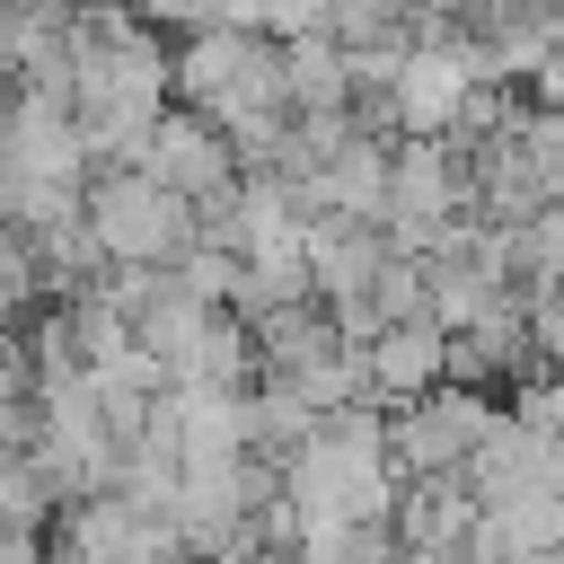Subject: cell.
Segmentation results:
<instances>
[{
  "label": "cell",
  "mask_w": 564,
  "mask_h": 564,
  "mask_svg": "<svg viewBox=\"0 0 564 564\" xmlns=\"http://www.w3.org/2000/svg\"><path fill=\"white\" fill-rule=\"evenodd\" d=\"M88 229H97L106 264H185L203 247L194 203L176 185H159L150 167H97L88 176Z\"/></svg>",
  "instance_id": "cell-1"
},
{
  "label": "cell",
  "mask_w": 564,
  "mask_h": 564,
  "mask_svg": "<svg viewBox=\"0 0 564 564\" xmlns=\"http://www.w3.org/2000/svg\"><path fill=\"white\" fill-rule=\"evenodd\" d=\"M485 432H494V405L467 379H441V388H423V397L397 405L388 458H397V476H458L485 449Z\"/></svg>",
  "instance_id": "cell-2"
},
{
  "label": "cell",
  "mask_w": 564,
  "mask_h": 564,
  "mask_svg": "<svg viewBox=\"0 0 564 564\" xmlns=\"http://www.w3.org/2000/svg\"><path fill=\"white\" fill-rule=\"evenodd\" d=\"M361 352H370V397H397V405L449 379V326H441V317H397V326H379Z\"/></svg>",
  "instance_id": "cell-3"
}]
</instances>
